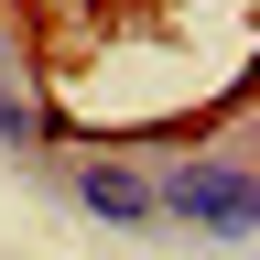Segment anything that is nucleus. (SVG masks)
I'll use <instances>...</instances> for the list:
<instances>
[{
  "mask_svg": "<svg viewBox=\"0 0 260 260\" xmlns=\"http://www.w3.org/2000/svg\"><path fill=\"white\" fill-rule=\"evenodd\" d=\"M44 174H54L65 206L98 217V228H162V217H152V162H141V152H119V141H54V152H44Z\"/></svg>",
  "mask_w": 260,
  "mask_h": 260,
  "instance_id": "nucleus-2",
  "label": "nucleus"
},
{
  "mask_svg": "<svg viewBox=\"0 0 260 260\" xmlns=\"http://www.w3.org/2000/svg\"><path fill=\"white\" fill-rule=\"evenodd\" d=\"M152 217L162 228H206V239H249L260 228V174L239 141H195L174 162H152Z\"/></svg>",
  "mask_w": 260,
  "mask_h": 260,
  "instance_id": "nucleus-1",
  "label": "nucleus"
},
{
  "mask_svg": "<svg viewBox=\"0 0 260 260\" xmlns=\"http://www.w3.org/2000/svg\"><path fill=\"white\" fill-rule=\"evenodd\" d=\"M54 141H76V119H65L54 98L32 87V65H22V76H0V152H22V162H44Z\"/></svg>",
  "mask_w": 260,
  "mask_h": 260,
  "instance_id": "nucleus-3",
  "label": "nucleus"
},
{
  "mask_svg": "<svg viewBox=\"0 0 260 260\" xmlns=\"http://www.w3.org/2000/svg\"><path fill=\"white\" fill-rule=\"evenodd\" d=\"M22 65H32V22L0 0V76H22Z\"/></svg>",
  "mask_w": 260,
  "mask_h": 260,
  "instance_id": "nucleus-4",
  "label": "nucleus"
}]
</instances>
